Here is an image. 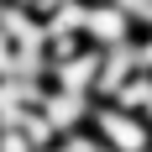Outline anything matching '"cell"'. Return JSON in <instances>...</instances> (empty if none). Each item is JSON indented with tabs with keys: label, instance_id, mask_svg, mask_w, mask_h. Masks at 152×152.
Returning a JSON list of instances; mask_svg holds the SVG:
<instances>
[{
	"label": "cell",
	"instance_id": "cell-4",
	"mask_svg": "<svg viewBox=\"0 0 152 152\" xmlns=\"http://www.w3.org/2000/svg\"><path fill=\"white\" fill-rule=\"evenodd\" d=\"M137 63H142V68H147V74H152V37H147V42L137 47Z\"/></svg>",
	"mask_w": 152,
	"mask_h": 152
},
{
	"label": "cell",
	"instance_id": "cell-3",
	"mask_svg": "<svg viewBox=\"0 0 152 152\" xmlns=\"http://www.w3.org/2000/svg\"><path fill=\"white\" fill-rule=\"evenodd\" d=\"M11 74H21V53L11 47V31L0 26V79H11Z\"/></svg>",
	"mask_w": 152,
	"mask_h": 152
},
{
	"label": "cell",
	"instance_id": "cell-2",
	"mask_svg": "<svg viewBox=\"0 0 152 152\" xmlns=\"http://www.w3.org/2000/svg\"><path fill=\"white\" fill-rule=\"evenodd\" d=\"M84 37L94 47H121V42H131V16L121 5H89L84 11Z\"/></svg>",
	"mask_w": 152,
	"mask_h": 152
},
{
	"label": "cell",
	"instance_id": "cell-1",
	"mask_svg": "<svg viewBox=\"0 0 152 152\" xmlns=\"http://www.w3.org/2000/svg\"><path fill=\"white\" fill-rule=\"evenodd\" d=\"M94 131L100 142L115 152H152V121L137 115L126 105H110V110H94Z\"/></svg>",
	"mask_w": 152,
	"mask_h": 152
}]
</instances>
